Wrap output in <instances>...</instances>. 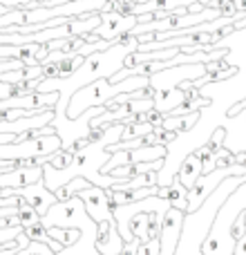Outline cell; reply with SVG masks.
<instances>
[{
    "mask_svg": "<svg viewBox=\"0 0 246 255\" xmlns=\"http://www.w3.org/2000/svg\"><path fill=\"white\" fill-rule=\"evenodd\" d=\"M136 47H139V38L132 34H123L117 40H112L110 47L99 49V52L85 56V61L67 79H56V76L54 79H40L34 90H38V92H58V103L54 106V112H56L54 119H61V117H65L70 97L76 90L94 83L97 79H110L112 74H117L123 67L125 56L130 52H134Z\"/></svg>",
    "mask_w": 246,
    "mask_h": 255,
    "instance_id": "6da1fadb",
    "label": "cell"
},
{
    "mask_svg": "<svg viewBox=\"0 0 246 255\" xmlns=\"http://www.w3.org/2000/svg\"><path fill=\"white\" fill-rule=\"evenodd\" d=\"M242 181H246V175L226 177V179L204 199V204L197 211L186 213L175 255H202V244H204V240H206L208 231H211V224H213V220H215L217 211H220V206L229 199V195L233 193Z\"/></svg>",
    "mask_w": 246,
    "mask_h": 255,
    "instance_id": "7a4b0ae2",
    "label": "cell"
},
{
    "mask_svg": "<svg viewBox=\"0 0 246 255\" xmlns=\"http://www.w3.org/2000/svg\"><path fill=\"white\" fill-rule=\"evenodd\" d=\"M148 83H150V76H127V79L119 81V83H110L108 79H97L94 83L83 85V88H79L72 94L65 115L70 117V119H76V117H79L81 112H85L88 108L106 106L117 94L143 90V88H148Z\"/></svg>",
    "mask_w": 246,
    "mask_h": 255,
    "instance_id": "3957f363",
    "label": "cell"
},
{
    "mask_svg": "<svg viewBox=\"0 0 246 255\" xmlns=\"http://www.w3.org/2000/svg\"><path fill=\"white\" fill-rule=\"evenodd\" d=\"M238 175H246V166L242 163H231V166L224 168H213L208 172H202L195 181V186L188 190V206H186V213L197 211L199 206L204 204V199L226 179V177H238Z\"/></svg>",
    "mask_w": 246,
    "mask_h": 255,
    "instance_id": "277c9868",
    "label": "cell"
},
{
    "mask_svg": "<svg viewBox=\"0 0 246 255\" xmlns=\"http://www.w3.org/2000/svg\"><path fill=\"white\" fill-rule=\"evenodd\" d=\"M9 195H18L22 197L40 217L49 211L54 202H56V195L45 186L43 179L34 181V184H27V186H16V188H0V197H9Z\"/></svg>",
    "mask_w": 246,
    "mask_h": 255,
    "instance_id": "5b68a950",
    "label": "cell"
},
{
    "mask_svg": "<svg viewBox=\"0 0 246 255\" xmlns=\"http://www.w3.org/2000/svg\"><path fill=\"white\" fill-rule=\"evenodd\" d=\"M81 197V202L85 204V211L92 217L94 222H112L115 215H112V204L110 197H108V188H101L97 184H88L85 188H81L76 193Z\"/></svg>",
    "mask_w": 246,
    "mask_h": 255,
    "instance_id": "8992f818",
    "label": "cell"
},
{
    "mask_svg": "<svg viewBox=\"0 0 246 255\" xmlns=\"http://www.w3.org/2000/svg\"><path fill=\"white\" fill-rule=\"evenodd\" d=\"M136 25V16L134 13H121V11H115V9H106L101 11V25L92 31L97 38H103V40H117L119 36L127 34L132 27Z\"/></svg>",
    "mask_w": 246,
    "mask_h": 255,
    "instance_id": "52a82bcc",
    "label": "cell"
},
{
    "mask_svg": "<svg viewBox=\"0 0 246 255\" xmlns=\"http://www.w3.org/2000/svg\"><path fill=\"white\" fill-rule=\"evenodd\" d=\"M186 211L170 206L161 220V231H159V255H175L177 242L181 235V224H184Z\"/></svg>",
    "mask_w": 246,
    "mask_h": 255,
    "instance_id": "ba28073f",
    "label": "cell"
},
{
    "mask_svg": "<svg viewBox=\"0 0 246 255\" xmlns=\"http://www.w3.org/2000/svg\"><path fill=\"white\" fill-rule=\"evenodd\" d=\"M123 244H125V240L121 238L119 229H117V222H99V231H97V242H94V247H97L99 253L103 255H119Z\"/></svg>",
    "mask_w": 246,
    "mask_h": 255,
    "instance_id": "9c48e42d",
    "label": "cell"
},
{
    "mask_svg": "<svg viewBox=\"0 0 246 255\" xmlns=\"http://www.w3.org/2000/svg\"><path fill=\"white\" fill-rule=\"evenodd\" d=\"M202 161H199V157L195 154V150L193 152H188L184 157V161L179 163V170H177V175H175V179L179 181L184 188H193L195 186V181H197V177L202 175Z\"/></svg>",
    "mask_w": 246,
    "mask_h": 255,
    "instance_id": "30bf717a",
    "label": "cell"
},
{
    "mask_svg": "<svg viewBox=\"0 0 246 255\" xmlns=\"http://www.w3.org/2000/svg\"><path fill=\"white\" fill-rule=\"evenodd\" d=\"M184 99H186V90H181L179 85H177V88L157 90V92H154V97H152V101H154V108H157V110H161L163 115H168V112L175 110V108L179 106Z\"/></svg>",
    "mask_w": 246,
    "mask_h": 255,
    "instance_id": "8fae6325",
    "label": "cell"
},
{
    "mask_svg": "<svg viewBox=\"0 0 246 255\" xmlns=\"http://www.w3.org/2000/svg\"><path fill=\"white\" fill-rule=\"evenodd\" d=\"M157 195L163 199H168L170 206L181 208V211H186V206H188V188H184L177 179H172L168 186H159Z\"/></svg>",
    "mask_w": 246,
    "mask_h": 255,
    "instance_id": "7c38bea8",
    "label": "cell"
},
{
    "mask_svg": "<svg viewBox=\"0 0 246 255\" xmlns=\"http://www.w3.org/2000/svg\"><path fill=\"white\" fill-rule=\"evenodd\" d=\"M199 117H202V110L188 112V115H166L161 121V128L172 132H188L199 121Z\"/></svg>",
    "mask_w": 246,
    "mask_h": 255,
    "instance_id": "4fadbf2b",
    "label": "cell"
},
{
    "mask_svg": "<svg viewBox=\"0 0 246 255\" xmlns=\"http://www.w3.org/2000/svg\"><path fill=\"white\" fill-rule=\"evenodd\" d=\"M148 224H150V213H136V215H132L130 222H127V229H130L132 238L139 240L141 244L150 240V235H148Z\"/></svg>",
    "mask_w": 246,
    "mask_h": 255,
    "instance_id": "5bb4252c",
    "label": "cell"
},
{
    "mask_svg": "<svg viewBox=\"0 0 246 255\" xmlns=\"http://www.w3.org/2000/svg\"><path fill=\"white\" fill-rule=\"evenodd\" d=\"M47 233L52 235L56 242H61L63 249H65V247H72V244H74L76 240L81 238V231H79V229H61V226H49Z\"/></svg>",
    "mask_w": 246,
    "mask_h": 255,
    "instance_id": "9a60e30c",
    "label": "cell"
},
{
    "mask_svg": "<svg viewBox=\"0 0 246 255\" xmlns=\"http://www.w3.org/2000/svg\"><path fill=\"white\" fill-rule=\"evenodd\" d=\"M83 61H85V56H79V54H67L63 61L56 63V67H58V76H56V79H67V76H70Z\"/></svg>",
    "mask_w": 246,
    "mask_h": 255,
    "instance_id": "2e32d148",
    "label": "cell"
},
{
    "mask_svg": "<svg viewBox=\"0 0 246 255\" xmlns=\"http://www.w3.org/2000/svg\"><path fill=\"white\" fill-rule=\"evenodd\" d=\"M16 215H18V220H20V226H29V224H34V222L40 220V215L29 206V204L25 202V199H22V204L18 206V213H16Z\"/></svg>",
    "mask_w": 246,
    "mask_h": 255,
    "instance_id": "e0dca14e",
    "label": "cell"
},
{
    "mask_svg": "<svg viewBox=\"0 0 246 255\" xmlns=\"http://www.w3.org/2000/svg\"><path fill=\"white\" fill-rule=\"evenodd\" d=\"M13 255H56L45 242H29V247L18 249Z\"/></svg>",
    "mask_w": 246,
    "mask_h": 255,
    "instance_id": "ac0fdd59",
    "label": "cell"
},
{
    "mask_svg": "<svg viewBox=\"0 0 246 255\" xmlns=\"http://www.w3.org/2000/svg\"><path fill=\"white\" fill-rule=\"evenodd\" d=\"M163 112L161 110H157V108H150V110H145V112H141L139 117H136V121H145V124H150V126H161V121H163Z\"/></svg>",
    "mask_w": 246,
    "mask_h": 255,
    "instance_id": "d6986e66",
    "label": "cell"
},
{
    "mask_svg": "<svg viewBox=\"0 0 246 255\" xmlns=\"http://www.w3.org/2000/svg\"><path fill=\"white\" fill-rule=\"evenodd\" d=\"M136 255H159V238L148 240V242H143V244L139 242Z\"/></svg>",
    "mask_w": 246,
    "mask_h": 255,
    "instance_id": "ffe728a7",
    "label": "cell"
},
{
    "mask_svg": "<svg viewBox=\"0 0 246 255\" xmlns=\"http://www.w3.org/2000/svg\"><path fill=\"white\" fill-rule=\"evenodd\" d=\"M136 249H139V240H130V242L123 244L119 255H136Z\"/></svg>",
    "mask_w": 246,
    "mask_h": 255,
    "instance_id": "44dd1931",
    "label": "cell"
},
{
    "mask_svg": "<svg viewBox=\"0 0 246 255\" xmlns=\"http://www.w3.org/2000/svg\"><path fill=\"white\" fill-rule=\"evenodd\" d=\"M244 110H246V99H242L240 103H235V106L229 108V117H235V115H240V112H244Z\"/></svg>",
    "mask_w": 246,
    "mask_h": 255,
    "instance_id": "7402d4cb",
    "label": "cell"
}]
</instances>
